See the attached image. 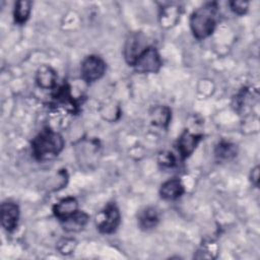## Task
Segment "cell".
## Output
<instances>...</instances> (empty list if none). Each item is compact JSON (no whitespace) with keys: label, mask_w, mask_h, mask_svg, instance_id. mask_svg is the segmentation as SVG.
Instances as JSON below:
<instances>
[{"label":"cell","mask_w":260,"mask_h":260,"mask_svg":"<svg viewBox=\"0 0 260 260\" xmlns=\"http://www.w3.org/2000/svg\"><path fill=\"white\" fill-rule=\"evenodd\" d=\"M64 147L62 135L50 128L43 129L31 141V151L40 161L51 160L59 155Z\"/></svg>","instance_id":"obj_1"},{"label":"cell","mask_w":260,"mask_h":260,"mask_svg":"<svg viewBox=\"0 0 260 260\" xmlns=\"http://www.w3.org/2000/svg\"><path fill=\"white\" fill-rule=\"evenodd\" d=\"M218 6L215 2H207L197 8L190 17V27L195 38L201 40L209 37L216 25Z\"/></svg>","instance_id":"obj_2"},{"label":"cell","mask_w":260,"mask_h":260,"mask_svg":"<svg viewBox=\"0 0 260 260\" xmlns=\"http://www.w3.org/2000/svg\"><path fill=\"white\" fill-rule=\"evenodd\" d=\"M121 221L119 208L115 203H108L96 216V226L103 234H113Z\"/></svg>","instance_id":"obj_3"},{"label":"cell","mask_w":260,"mask_h":260,"mask_svg":"<svg viewBox=\"0 0 260 260\" xmlns=\"http://www.w3.org/2000/svg\"><path fill=\"white\" fill-rule=\"evenodd\" d=\"M106 62L96 55L84 58L80 67V74L84 81L91 83L99 80L106 72Z\"/></svg>","instance_id":"obj_4"},{"label":"cell","mask_w":260,"mask_h":260,"mask_svg":"<svg viewBox=\"0 0 260 260\" xmlns=\"http://www.w3.org/2000/svg\"><path fill=\"white\" fill-rule=\"evenodd\" d=\"M160 66V56L153 47H147L133 64L134 69L139 73H155Z\"/></svg>","instance_id":"obj_5"},{"label":"cell","mask_w":260,"mask_h":260,"mask_svg":"<svg viewBox=\"0 0 260 260\" xmlns=\"http://www.w3.org/2000/svg\"><path fill=\"white\" fill-rule=\"evenodd\" d=\"M147 47L146 37L142 32L135 31L130 34L124 46V57L126 62L133 66L136 59Z\"/></svg>","instance_id":"obj_6"},{"label":"cell","mask_w":260,"mask_h":260,"mask_svg":"<svg viewBox=\"0 0 260 260\" xmlns=\"http://www.w3.org/2000/svg\"><path fill=\"white\" fill-rule=\"evenodd\" d=\"M19 207L12 201L1 204V224L7 232H13L18 224Z\"/></svg>","instance_id":"obj_7"},{"label":"cell","mask_w":260,"mask_h":260,"mask_svg":"<svg viewBox=\"0 0 260 260\" xmlns=\"http://www.w3.org/2000/svg\"><path fill=\"white\" fill-rule=\"evenodd\" d=\"M201 137L202 135L200 134H195L189 130H184V132L180 135L177 143L180 156L182 158H186L191 155L201 140Z\"/></svg>","instance_id":"obj_8"},{"label":"cell","mask_w":260,"mask_h":260,"mask_svg":"<svg viewBox=\"0 0 260 260\" xmlns=\"http://www.w3.org/2000/svg\"><path fill=\"white\" fill-rule=\"evenodd\" d=\"M78 211V202L74 197H66L61 199L53 207L55 216L60 220H64Z\"/></svg>","instance_id":"obj_9"},{"label":"cell","mask_w":260,"mask_h":260,"mask_svg":"<svg viewBox=\"0 0 260 260\" xmlns=\"http://www.w3.org/2000/svg\"><path fill=\"white\" fill-rule=\"evenodd\" d=\"M185 192L184 185L179 179H170L161 184L159 189L160 197L165 200H176Z\"/></svg>","instance_id":"obj_10"},{"label":"cell","mask_w":260,"mask_h":260,"mask_svg":"<svg viewBox=\"0 0 260 260\" xmlns=\"http://www.w3.org/2000/svg\"><path fill=\"white\" fill-rule=\"evenodd\" d=\"M36 80L41 88H54L57 84V73L51 66L42 65L37 71Z\"/></svg>","instance_id":"obj_11"},{"label":"cell","mask_w":260,"mask_h":260,"mask_svg":"<svg viewBox=\"0 0 260 260\" xmlns=\"http://www.w3.org/2000/svg\"><path fill=\"white\" fill-rule=\"evenodd\" d=\"M138 225L143 231H149L155 228L159 221V212L155 207L148 206L138 214Z\"/></svg>","instance_id":"obj_12"},{"label":"cell","mask_w":260,"mask_h":260,"mask_svg":"<svg viewBox=\"0 0 260 260\" xmlns=\"http://www.w3.org/2000/svg\"><path fill=\"white\" fill-rule=\"evenodd\" d=\"M53 98L58 105H61L64 108L66 107V109L68 111L75 112L78 107L76 101L73 99V96L71 94L70 87L67 84H63L60 87H58L56 89V91L54 92Z\"/></svg>","instance_id":"obj_13"},{"label":"cell","mask_w":260,"mask_h":260,"mask_svg":"<svg viewBox=\"0 0 260 260\" xmlns=\"http://www.w3.org/2000/svg\"><path fill=\"white\" fill-rule=\"evenodd\" d=\"M89 216L85 212L78 210L73 215L62 220L61 223L63 225V229L67 232H79L86 225Z\"/></svg>","instance_id":"obj_14"},{"label":"cell","mask_w":260,"mask_h":260,"mask_svg":"<svg viewBox=\"0 0 260 260\" xmlns=\"http://www.w3.org/2000/svg\"><path fill=\"white\" fill-rule=\"evenodd\" d=\"M238 153L237 145L229 141H220L214 149V154L218 159L229 160L234 158Z\"/></svg>","instance_id":"obj_15"},{"label":"cell","mask_w":260,"mask_h":260,"mask_svg":"<svg viewBox=\"0 0 260 260\" xmlns=\"http://www.w3.org/2000/svg\"><path fill=\"white\" fill-rule=\"evenodd\" d=\"M150 118L152 124L159 126V127H165L169 124L170 119H171V111L169 108L165 106H158L153 108V110L150 113Z\"/></svg>","instance_id":"obj_16"},{"label":"cell","mask_w":260,"mask_h":260,"mask_svg":"<svg viewBox=\"0 0 260 260\" xmlns=\"http://www.w3.org/2000/svg\"><path fill=\"white\" fill-rule=\"evenodd\" d=\"M31 10V2L27 0H20L15 3L14 7V19L15 22L23 24L29 17Z\"/></svg>","instance_id":"obj_17"},{"label":"cell","mask_w":260,"mask_h":260,"mask_svg":"<svg viewBox=\"0 0 260 260\" xmlns=\"http://www.w3.org/2000/svg\"><path fill=\"white\" fill-rule=\"evenodd\" d=\"M217 255V246L213 243L203 244L200 249L198 250L197 254L194 255L195 258H207L212 259L215 258Z\"/></svg>","instance_id":"obj_18"},{"label":"cell","mask_w":260,"mask_h":260,"mask_svg":"<svg viewBox=\"0 0 260 260\" xmlns=\"http://www.w3.org/2000/svg\"><path fill=\"white\" fill-rule=\"evenodd\" d=\"M75 241L72 239H63L61 242L58 244V250L62 254H70L71 252L74 251L75 249Z\"/></svg>","instance_id":"obj_19"},{"label":"cell","mask_w":260,"mask_h":260,"mask_svg":"<svg viewBox=\"0 0 260 260\" xmlns=\"http://www.w3.org/2000/svg\"><path fill=\"white\" fill-rule=\"evenodd\" d=\"M230 5L231 9L239 15L245 14L248 10V2L246 1H232L230 2Z\"/></svg>","instance_id":"obj_20"},{"label":"cell","mask_w":260,"mask_h":260,"mask_svg":"<svg viewBox=\"0 0 260 260\" xmlns=\"http://www.w3.org/2000/svg\"><path fill=\"white\" fill-rule=\"evenodd\" d=\"M176 162V158L172 152H162L159 155V164L164 167H173Z\"/></svg>","instance_id":"obj_21"},{"label":"cell","mask_w":260,"mask_h":260,"mask_svg":"<svg viewBox=\"0 0 260 260\" xmlns=\"http://www.w3.org/2000/svg\"><path fill=\"white\" fill-rule=\"evenodd\" d=\"M255 186H258V179H259V168L256 167L253 171H252V176H251Z\"/></svg>","instance_id":"obj_22"}]
</instances>
